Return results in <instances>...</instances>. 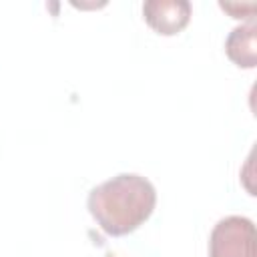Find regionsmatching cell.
Segmentation results:
<instances>
[{
  "label": "cell",
  "instance_id": "6da1fadb",
  "mask_svg": "<svg viewBox=\"0 0 257 257\" xmlns=\"http://www.w3.org/2000/svg\"><path fill=\"white\" fill-rule=\"evenodd\" d=\"M157 189L137 173H118L90 189L86 209L100 231L122 237L139 229L155 211Z\"/></svg>",
  "mask_w": 257,
  "mask_h": 257
},
{
  "label": "cell",
  "instance_id": "7a4b0ae2",
  "mask_svg": "<svg viewBox=\"0 0 257 257\" xmlns=\"http://www.w3.org/2000/svg\"><path fill=\"white\" fill-rule=\"evenodd\" d=\"M209 257H257L253 221L243 215L219 219L209 235Z\"/></svg>",
  "mask_w": 257,
  "mask_h": 257
},
{
  "label": "cell",
  "instance_id": "3957f363",
  "mask_svg": "<svg viewBox=\"0 0 257 257\" xmlns=\"http://www.w3.org/2000/svg\"><path fill=\"white\" fill-rule=\"evenodd\" d=\"M193 6L189 0H147L143 4V16L147 24L163 34H179L191 20Z\"/></svg>",
  "mask_w": 257,
  "mask_h": 257
},
{
  "label": "cell",
  "instance_id": "277c9868",
  "mask_svg": "<svg viewBox=\"0 0 257 257\" xmlns=\"http://www.w3.org/2000/svg\"><path fill=\"white\" fill-rule=\"evenodd\" d=\"M225 52L239 68H255L257 64V26L255 20L235 26L225 38Z\"/></svg>",
  "mask_w": 257,
  "mask_h": 257
},
{
  "label": "cell",
  "instance_id": "5b68a950",
  "mask_svg": "<svg viewBox=\"0 0 257 257\" xmlns=\"http://www.w3.org/2000/svg\"><path fill=\"white\" fill-rule=\"evenodd\" d=\"M219 6L229 12L233 18H245V20H255V2H247V4H239V2H219Z\"/></svg>",
  "mask_w": 257,
  "mask_h": 257
},
{
  "label": "cell",
  "instance_id": "8992f818",
  "mask_svg": "<svg viewBox=\"0 0 257 257\" xmlns=\"http://www.w3.org/2000/svg\"><path fill=\"white\" fill-rule=\"evenodd\" d=\"M104 257H116V255H112V253H106V255H104Z\"/></svg>",
  "mask_w": 257,
  "mask_h": 257
}]
</instances>
